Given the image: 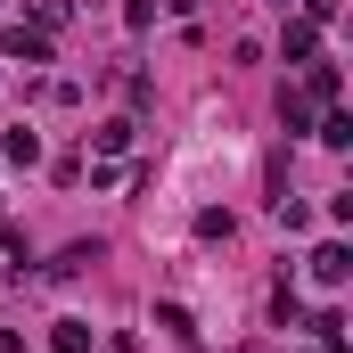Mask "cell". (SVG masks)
<instances>
[{
	"mask_svg": "<svg viewBox=\"0 0 353 353\" xmlns=\"http://www.w3.org/2000/svg\"><path fill=\"white\" fill-rule=\"evenodd\" d=\"M304 329H312V337H321V353H345V312H312V321H304Z\"/></svg>",
	"mask_w": 353,
	"mask_h": 353,
	"instance_id": "ba28073f",
	"label": "cell"
},
{
	"mask_svg": "<svg viewBox=\"0 0 353 353\" xmlns=\"http://www.w3.org/2000/svg\"><path fill=\"white\" fill-rule=\"evenodd\" d=\"M230 230H239V222H230L222 205H205V214H197V239H230Z\"/></svg>",
	"mask_w": 353,
	"mask_h": 353,
	"instance_id": "4fadbf2b",
	"label": "cell"
},
{
	"mask_svg": "<svg viewBox=\"0 0 353 353\" xmlns=\"http://www.w3.org/2000/svg\"><path fill=\"white\" fill-rule=\"evenodd\" d=\"M279 50H288V66H304V58H321V25H312V17H296V25L279 33Z\"/></svg>",
	"mask_w": 353,
	"mask_h": 353,
	"instance_id": "277c9868",
	"label": "cell"
},
{
	"mask_svg": "<svg viewBox=\"0 0 353 353\" xmlns=\"http://www.w3.org/2000/svg\"><path fill=\"white\" fill-rule=\"evenodd\" d=\"M271 321H279V329H296V321H304V296H296L288 279H279V296H271Z\"/></svg>",
	"mask_w": 353,
	"mask_h": 353,
	"instance_id": "30bf717a",
	"label": "cell"
},
{
	"mask_svg": "<svg viewBox=\"0 0 353 353\" xmlns=\"http://www.w3.org/2000/svg\"><path fill=\"white\" fill-rule=\"evenodd\" d=\"M66 17H74V0H33V25H41V33H58Z\"/></svg>",
	"mask_w": 353,
	"mask_h": 353,
	"instance_id": "8fae6325",
	"label": "cell"
},
{
	"mask_svg": "<svg viewBox=\"0 0 353 353\" xmlns=\"http://www.w3.org/2000/svg\"><path fill=\"white\" fill-rule=\"evenodd\" d=\"M337 90H345V74H337L329 58H304V83H296L304 107H337Z\"/></svg>",
	"mask_w": 353,
	"mask_h": 353,
	"instance_id": "7a4b0ae2",
	"label": "cell"
},
{
	"mask_svg": "<svg viewBox=\"0 0 353 353\" xmlns=\"http://www.w3.org/2000/svg\"><path fill=\"white\" fill-rule=\"evenodd\" d=\"M0 58H25V66H50V58H58V41H50L41 25H8V33H0Z\"/></svg>",
	"mask_w": 353,
	"mask_h": 353,
	"instance_id": "6da1fadb",
	"label": "cell"
},
{
	"mask_svg": "<svg viewBox=\"0 0 353 353\" xmlns=\"http://www.w3.org/2000/svg\"><path fill=\"white\" fill-rule=\"evenodd\" d=\"M312 353H321V345H312Z\"/></svg>",
	"mask_w": 353,
	"mask_h": 353,
	"instance_id": "2e32d148",
	"label": "cell"
},
{
	"mask_svg": "<svg viewBox=\"0 0 353 353\" xmlns=\"http://www.w3.org/2000/svg\"><path fill=\"white\" fill-rule=\"evenodd\" d=\"M312 279H321V288H345V279H353V247H337V239H329V247L312 255Z\"/></svg>",
	"mask_w": 353,
	"mask_h": 353,
	"instance_id": "3957f363",
	"label": "cell"
},
{
	"mask_svg": "<svg viewBox=\"0 0 353 353\" xmlns=\"http://www.w3.org/2000/svg\"><path fill=\"white\" fill-rule=\"evenodd\" d=\"M50 345H58V353H90L99 337H90V321H58V329H50Z\"/></svg>",
	"mask_w": 353,
	"mask_h": 353,
	"instance_id": "9c48e42d",
	"label": "cell"
},
{
	"mask_svg": "<svg viewBox=\"0 0 353 353\" xmlns=\"http://www.w3.org/2000/svg\"><path fill=\"white\" fill-rule=\"evenodd\" d=\"M312 140H321V148H353V115H345V107H321Z\"/></svg>",
	"mask_w": 353,
	"mask_h": 353,
	"instance_id": "5b68a950",
	"label": "cell"
},
{
	"mask_svg": "<svg viewBox=\"0 0 353 353\" xmlns=\"http://www.w3.org/2000/svg\"><path fill=\"white\" fill-rule=\"evenodd\" d=\"M0 353H25V337H17V329H0Z\"/></svg>",
	"mask_w": 353,
	"mask_h": 353,
	"instance_id": "9a60e30c",
	"label": "cell"
},
{
	"mask_svg": "<svg viewBox=\"0 0 353 353\" xmlns=\"http://www.w3.org/2000/svg\"><path fill=\"white\" fill-rule=\"evenodd\" d=\"M90 148H99V157H123V148H132V115H107V123L90 132Z\"/></svg>",
	"mask_w": 353,
	"mask_h": 353,
	"instance_id": "8992f818",
	"label": "cell"
},
{
	"mask_svg": "<svg viewBox=\"0 0 353 353\" xmlns=\"http://www.w3.org/2000/svg\"><path fill=\"white\" fill-rule=\"evenodd\" d=\"M279 123H288V132H304V123H312V107H304L296 90H279Z\"/></svg>",
	"mask_w": 353,
	"mask_h": 353,
	"instance_id": "7c38bea8",
	"label": "cell"
},
{
	"mask_svg": "<svg viewBox=\"0 0 353 353\" xmlns=\"http://www.w3.org/2000/svg\"><path fill=\"white\" fill-rule=\"evenodd\" d=\"M0 157H8V165H41V132H25V123H17V132L0 140Z\"/></svg>",
	"mask_w": 353,
	"mask_h": 353,
	"instance_id": "52a82bcc",
	"label": "cell"
},
{
	"mask_svg": "<svg viewBox=\"0 0 353 353\" xmlns=\"http://www.w3.org/2000/svg\"><path fill=\"white\" fill-rule=\"evenodd\" d=\"M123 25H132V33H148V25H157V0H123Z\"/></svg>",
	"mask_w": 353,
	"mask_h": 353,
	"instance_id": "5bb4252c",
	"label": "cell"
}]
</instances>
